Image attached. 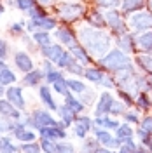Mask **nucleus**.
Listing matches in <instances>:
<instances>
[{
  "label": "nucleus",
  "mask_w": 152,
  "mask_h": 153,
  "mask_svg": "<svg viewBox=\"0 0 152 153\" xmlns=\"http://www.w3.org/2000/svg\"><path fill=\"white\" fill-rule=\"evenodd\" d=\"M81 38L84 42L86 49L95 54L98 57H103L108 51V45H110V37L100 31V30H91V28H86L81 31Z\"/></svg>",
  "instance_id": "f257e3e1"
},
{
  "label": "nucleus",
  "mask_w": 152,
  "mask_h": 153,
  "mask_svg": "<svg viewBox=\"0 0 152 153\" xmlns=\"http://www.w3.org/2000/svg\"><path fill=\"white\" fill-rule=\"evenodd\" d=\"M100 63H102L103 68L110 70V71H119V70H126V68L131 66L129 57L119 49H114L108 54H105L103 57H100Z\"/></svg>",
  "instance_id": "f03ea898"
},
{
  "label": "nucleus",
  "mask_w": 152,
  "mask_h": 153,
  "mask_svg": "<svg viewBox=\"0 0 152 153\" xmlns=\"http://www.w3.org/2000/svg\"><path fill=\"white\" fill-rule=\"evenodd\" d=\"M23 122L26 125H30V127H33V129H37V131H40L42 127H54V125H59V122H58L49 111H46V110H35L32 115L25 117Z\"/></svg>",
  "instance_id": "7ed1b4c3"
},
{
  "label": "nucleus",
  "mask_w": 152,
  "mask_h": 153,
  "mask_svg": "<svg viewBox=\"0 0 152 153\" xmlns=\"http://www.w3.org/2000/svg\"><path fill=\"white\" fill-rule=\"evenodd\" d=\"M114 103H115V99L112 97V94H110V92H103V94L100 96L98 103H96L93 115H95V117H108L110 111H112Z\"/></svg>",
  "instance_id": "20e7f679"
},
{
  "label": "nucleus",
  "mask_w": 152,
  "mask_h": 153,
  "mask_svg": "<svg viewBox=\"0 0 152 153\" xmlns=\"http://www.w3.org/2000/svg\"><path fill=\"white\" fill-rule=\"evenodd\" d=\"M95 137L98 139V143L102 144V146H105V148H121L123 146V141L119 139V137H114L112 134H110V131H107V129H98L96 127L95 129Z\"/></svg>",
  "instance_id": "39448f33"
},
{
  "label": "nucleus",
  "mask_w": 152,
  "mask_h": 153,
  "mask_svg": "<svg viewBox=\"0 0 152 153\" xmlns=\"http://www.w3.org/2000/svg\"><path fill=\"white\" fill-rule=\"evenodd\" d=\"M12 136L18 141H21V143H33L37 139V134L33 132V131H30L28 125L23 122V118L21 120H16V127L12 131Z\"/></svg>",
  "instance_id": "423d86ee"
},
{
  "label": "nucleus",
  "mask_w": 152,
  "mask_h": 153,
  "mask_svg": "<svg viewBox=\"0 0 152 153\" xmlns=\"http://www.w3.org/2000/svg\"><path fill=\"white\" fill-rule=\"evenodd\" d=\"M93 125H95L93 118H89L86 115H79L75 118V122H74V134L79 139H86V136L93 129Z\"/></svg>",
  "instance_id": "0eeeda50"
},
{
  "label": "nucleus",
  "mask_w": 152,
  "mask_h": 153,
  "mask_svg": "<svg viewBox=\"0 0 152 153\" xmlns=\"http://www.w3.org/2000/svg\"><path fill=\"white\" fill-rule=\"evenodd\" d=\"M38 136L53 139V141H63V139H67V127L61 122H59V125H54V127H42L38 131Z\"/></svg>",
  "instance_id": "6e6552de"
},
{
  "label": "nucleus",
  "mask_w": 152,
  "mask_h": 153,
  "mask_svg": "<svg viewBox=\"0 0 152 153\" xmlns=\"http://www.w3.org/2000/svg\"><path fill=\"white\" fill-rule=\"evenodd\" d=\"M5 97H7V99H9L18 110H21V111L25 110L26 101H25V96H23V89H21V87H16V85L7 87V91H5Z\"/></svg>",
  "instance_id": "1a4fd4ad"
},
{
  "label": "nucleus",
  "mask_w": 152,
  "mask_h": 153,
  "mask_svg": "<svg viewBox=\"0 0 152 153\" xmlns=\"http://www.w3.org/2000/svg\"><path fill=\"white\" fill-rule=\"evenodd\" d=\"M0 115L9 117V118H12V120H21V118H23L21 110H18L9 99H0Z\"/></svg>",
  "instance_id": "9d476101"
},
{
  "label": "nucleus",
  "mask_w": 152,
  "mask_h": 153,
  "mask_svg": "<svg viewBox=\"0 0 152 153\" xmlns=\"http://www.w3.org/2000/svg\"><path fill=\"white\" fill-rule=\"evenodd\" d=\"M129 23H131V26H133L135 30L152 28V16L150 14H147V12H138V14L131 16Z\"/></svg>",
  "instance_id": "9b49d317"
},
{
  "label": "nucleus",
  "mask_w": 152,
  "mask_h": 153,
  "mask_svg": "<svg viewBox=\"0 0 152 153\" xmlns=\"http://www.w3.org/2000/svg\"><path fill=\"white\" fill-rule=\"evenodd\" d=\"M14 63H16L18 70L23 71V73H28V71L33 70V61L26 52H16L14 54Z\"/></svg>",
  "instance_id": "f8f14e48"
},
{
  "label": "nucleus",
  "mask_w": 152,
  "mask_h": 153,
  "mask_svg": "<svg viewBox=\"0 0 152 153\" xmlns=\"http://www.w3.org/2000/svg\"><path fill=\"white\" fill-rule=\"evenodd\" d=\"M46 78V73L42 70H32L23 75V85L26 87H38V84Z\"/></svg>",
  "instance_id": "ddd939ff"
},
{
  "label": "nucleus",
  "mask_w": 152,
  "mask_h": 153,
  "mask_svg": "<svg viewBox=\"0 0 152 153\" xmlns=\"http://www.w3.org/2000/svg\"><path fill=\"white\" fill-rule=\"evenodd\" d=\"M54 21L53 19H49V18H35V19H32L30 21V25H28V31H37V30H44V31H47V30H53L54 28Z\"/></svg>",
  "instance_id": "4468645a"
},
{
  "label": "nucleus",
  "mask_w": 152,
  "mask_h": 153,
  "mask_svg": "<svg viewBox=\"0 0 152 153\" xmlns=\"http://www.w3.org/2000/svg\"><path fill=\"white\" fill-rule=\"evenodd\" d=\"M38 96H40L42 103L47 106L49 110L58 111V108H59V106L56 105L54 97H53V94H51V87H49V85H40V87H38Z\"/></svg>",
  "instance_id": "2eb2a0df"
},
{
  "label": "nucleus",
  "mask_w": 152,
  "mask_h": 153,
  "mask_svg": "<svg viewBox=\"0 0 152 153\" xmlns=\"http://www.w3.org/2000/svg\"><path fill=\"white\" fill-rule=\"evenodd\" d=\"M40 52H42V56L46 57L47 61H51V63H58L59 57L63 56L65 51L59 47V45H53V44H51V45H47V47H42Z\"/></svg>",
  "instance_id": "dca6fc26"
},
{
  "label": "nucleus",
  "mask_w": 152,
  "mask_h": 153,
  "mask_svg": "<svg viewBox=\"0 0 152 153\" xmlns=\"http://www.w3.org/2000/svg\"><path fill=\"white\" fill-rule=\"evenodd\" d=\"M81 12H82V7L77 4H63L59 7V14L63 19H75L77 16H81Z\"/></svg>",
  "instance_id": "f3484780"
},
{
  "label": "nucleus",
  "mask_w": 152,
  "mask_h": 153,
  "mask_svg": "<svg viewBox=\"0 0 152 153\" xmlns=\"http://www.w3.org/2000/svg\"><path fill=\"white\" fill-rule=\"evenodd\" d=\"M65 106H67V108L70 110V111H74L75 115H81L82 111H84V108H86L84 103H82L81 99L74 97V96H72V92L65 96Z\"/></svg>",
  "instance_id": "a211bd4d"
},
{
  "label": "nucleus",
  "mask_w": 152,
  "mask_h": 153,
  "mask_svg": "<svg viewBox=\"0 0 152 153\" xmlns=\"http://www.w3.org/2000/svg\"><path fill=\"white\" fill-rule=\"evenodd\" d=\"M58 113H59V122L65 125V127H70V125H74V122H75L77 115L74 113V111H70L67 106H59L58 108Z\"/></svg>",
  "instance_id": "6ab92c4d"
},
{
  "label": "nucleus",
  "mask_w": 152,
  "mask_h": 153,
  "mask_svg": "<svg viewBox=\"0 0 152 153\" xmlns=\"http://www.w3.org/2000/svg\"><path fill=\"white\" fill-rule=\"evenodd\" d=\"M95 125L96 127H102V129H107V131H112V129H117L119 127V122L114 120V118H108V117H95Z\"/></svg>",
  "instance_id": "aec40b11"
},
{
  "label": "nucleus",
  "mask_w": 152,
  "mask_h": 153,
  "mask_svg": "<svg viewBox=\"0 0 152 153\" xmlns=\"http://www.w3.org/2000/svg\"><path fill=\"white\" fill-rule=\"evenodd\" d=\"M103 75H105V73L102 71V70L93 68V66H89V68H86V70H84V76L91 82V84H96V85H100V84H102Z\"/></svg>",
  "instance_id": "412c9836"
},
{
  "label": "nucleus",
  "mask_w": 152,
  "mask_h": 153,
  "mask_svg": "<svg viewBox=\"0 0 152 153\" xmlns=\"http://www.w3.org/2000/svg\"><path fill=\"white\" fill-rule=\"evenodd\" d=\"M115 137H119V139L123 141V144L128 143V141H131V139H133V129H131L128 124L119 125V127L115 129Z\"/></svg>",
  "instance_id": "4be33fe9"
},
{
  "label": "nucleus",
  "mask_w": 152,
  "mask_h": 153,
  "mask_svg": "<svg viewBox=\"0 0 152 153\" xmlns=\"http://www.w3.org/2000/svg\"><path fill=\"white\" fill-rule=\"evenodd\" d=\"M70 52H72V56L75 57L81 65H89V63H91V57L87 56V52H86L84 47L74 45V47H70Z\"/></svg>",
  "instance_id": "5701e85b"
},
{
  "label": "nucleus",
  "mask_w": 152,
  "mask_h": 153,
  "mask_svg": "<svg viewBox=\"0 0 152 153\" xmlns=\"http://www.w3.org/2000/svg\"><path fill=\"white\" fill-rule=\"evenodd\" d=\"M105 21H107L112 28L117 30L119 33H124V25L121 23V18H119V14H117V12H114V10L107 12V14H105Z\"/></svg>",
  "instance_id": "b1692460"
},
{
  "label": "nucleus",
  "mask_w": 152,
  "mask_h": 153,
  "mask_svg": "<svg viewBox=\"0 0 152 153\" xmlns=\"http://www.w3.org/2000/svg\"><path fill=\"white\" fill-rule=\"evenodd\" d=\"M19 152H21V148H18L12 143L11 137L2 136V139H0V153H19Z\"/></svg>",
  "instance_id": "393cba45"
},
{
  "label": "nucleus",
  "mask_w": 152,
  "mask_h": 153,
  "mask_svg": "<svg viewBox=\"0 0 152 153\" xmlns=\"http://www.w3.org/2000/svg\"><path fill=\"white\" fill-rule=\"evenodd\" d=\"M56 37H58V40H59L61 44H65V45H68V47H74V45H77L74 35H72L68 30H58V31H56Z\"/></svg>",
  "instance_id": "a878e982"
},
{
  "label": "nucleus",
  "mask_w": 152,
  "mask_h": 153,
  "mask_svg": "<svg viewBox=\"0 0 152 153\" xmlns=\"http://www.w3.org/2000/svg\"><path fill=\"white\" fill-rule=\"evenodd\" d=\"M68 89L72 92H75V94H82V92L87 91V85L79 78H68Z\"/></svg>",
  "instance_id": "bb28decb"
},
{
  "label": "nucleus",
  "mask_w": 152,
  "mask_h": 153,
  "mask_svg": "<svg viewBox=\"0 0 152 153\" xmlns=\"http://www.w3.org/2000/svg\"><path fill=\"white\" fill-rule=\"evenodd\" d=\"M58 143L59 141H53L47 137H40V148L44 153H58Z\"/></svg>",
  "instance_id": "cd10ccee"
},
{
  "label": "nucleus",
  "mask_w": 152,
  "mask_h": 153,
  "mask_svg": "<svg viewBox=\"0 0 152 153\" xmlns=\"http://www.w3.org/2000/svg\"><path fill=\"white\" fill-rule=\"evenodd\" d=\"M16 127V120H12L9 117H0V134H7V132H12Z\"/></svg>",
  "instance_id": "c85d7f7f"
},
{
  "label": "nucleus",
  "mask_w": 152,
  "mask_h": 153,
  "mask_svg": "<svg viewBox=\"0 0 152 153\" xmlns=\"http://www.w3.org/2000/svg\"><path fill=\"white\" fill-rule=\"evenodd\" d=\"M53 89L56 91L58 94H61V96H67V94L72 92V91L68 89V78H65V76H61L59 80H56V82L53 84Z\"/></svg>",
  "instance_id": "c756f323"
},
{
  "label": "nucleus",
  "mask_w": 152,
  "mask_h": 153,
  "mask_svg": "<svg viewBox=\"0 0 152 153\" xmlns=\"http://www.w3.org/2000/svg\"><path fill=\"white\" fill-rule=\"evenodd\" d=\"M14 82H16L14 71H11L9 68H5V70L0 71V84H2V85H12Z\"/></svg>",
  "instance_id": "7c9ffc66"
},
{
  "label": "nucleus",
  "mask_w": 152,
  "mask_h": 153,
  "mask_svg": "<svg viewBox=\"0 0 152 153\" xmlns=\"http://www.w3.org/2000/svg\"><path fill=\"white\" fill-rule=\"evenodd\" d=\"M33 40L37 42L40 47H47V45H51V37H49L47 31H35V33H33Z\"/></svg>",
  "instance_id": "2f4dec72"
},
{
  "label": "nucleus",
  "mask_w": 152,
  "mask_h": 153,
  "mask_svg": "<svg viewBox=\"0 0 152 153\" xmlns=\"http://www.w3.org/2000/svg\"><path fill=\"white\" fill-rule=\"evenodd\" d=\"M21 153H42L40 143L33 141V143H21Z\"/></svg>",
  "instance_id": "473e14b6"
},
{
  "label": "nucleus",
  "mask_w": 152,
  "mask_h": 153,
  "mask_svg": "<svg viewBox=\"0 0 152 153\" xmlns=\"http://www.w3.org/2000/svg\"><path fill=\"white\" fill-rule=\"evenodd\" d=\"M138 45L143 51H152V33H143L142 37H138Z\"/></svg>",
  "instance_id": "72a5a7b5"
},
{
  "label": "nucleus",
  "mask_w": 152,
  "mask_h": 153,
  "mask_svg": "<svg viewBox=\"0 0 152 153\" xmlns=\"http://www.w3.org/2000/svg\"><path fill=\"white\" fill-rule=\"evenodd\" d=\"M72 61H75V57L72 56V52H63V56L59 57V61H58L56 65L61 68V70H67L68 65H70Z\"/></svg>",
  "instance_id": "f704fd0d"
},
{
  "label": "nucleus",
  "mask_w": 152,
  "mask_h": 153,
  "mask_svg": "<svg viewBox=\"0 0 152 153\" xmlns=\"http://www.w3.org/2000/svg\"><path fill=\"white\" fill-rule=\"evenodd\" d=\"M46 73V82H47V85H53L56 80H59L63 73L61 71H58V70H51V71H44Z\"/></svg>",
  "instance_id": "c9c22d12"
},
{
  "label": "nucleus",
  "mask_w": 152,
  "mask_h": 153,
  "mask_svg": "<svg viewBox=\"0 0 152 153\" xmlns=\"http://www.w3.org/2000/svg\"><path fill=\"white\" fill-rule=\"evenodd\" d=\"M84 65H81V63H79V61H72V63H70V65H68V68H67V71L68 73H74V75H84Z\"/></svg>",
  "instance_id": "e433bc0d"
},
{
  "label": "nucleus",
  "mask_w": 152,
  "mask_h": 153,
  "mask_svg": "<svg viewBox=\"0 0 152 153\" xmlns=\"http://www.w3.org/2000/svg\"><path fill=\"white\" fill-rule=\"evenodd\" d=\"M98 146H100V143H98V139H96V137L84 139V152H82V153H93Z\"/></svg>",
  "instance_id": "4c0bfd02"
},
{
  "label": "nucleus",
  "mask_w": 152,
  "mask_h": 153,
  "mask_svg": "<svg viewBox=\"0 0 152 153\" xmlns=\"http://www.w3.org/2000/svg\"><path fill=\"white\" fill-rule=\"evenodd\" d=\"M58 153H75V146L70 141H59L58 143Z\"/></svg>",
  "instance_id": "58836bf2"
},
{
  "label": "nucleus",
  "mask_w": 152,
  "mask_h": 153,
  "mask_svg": "<svg viewBox=\"0 0 152 153\" xmlns=\"http://www.w3.org/2000/svg\"><path fill=\"white\" fill-rule=\"evenodd\" d=\"M143 4V0H124L123 2V9L124 10H135V9H140Z\"/></svg>",
  "instance_id": "ea45409f"
},
{
  "label": "nucleus",
  "mask_w": 152,
  "mask_h": 153,
  "mask_svg": "<svg viewBox=\"0 0 152 153\" xmlns=\"http://www.w3.org/2000/svg\"><path fill=\"white\" fill-rule=\"evenodd\" d=\"M138 63H140V66H142L145 71L152 73V56H140L138 57Z\"/></svg>",
  "instance_id": "a19ab883"
},
{
  "label": "nucleus",
  "mask_w": 152,
  "mask_h": 153,
  "mask_svg": "<svg viewBox=\"0 0 152 153\" xmlns=\"http://www.w3.org/2000/svg\"><path fill=\"white\" fill-rule=\"evenodd\" d=\"M110 113L112 115H124L126 113V103L115 99V103H114V106H112V111H110Z\"/></svg>",
  "instance_id": "79ce46f5"
},
{
  "label": "nucleus",
  "mask_w": 152,
  "mask_h": 153,
  "mask_svg": "<svg viewBox=\"0 0 152 153\" xmlns=\"http://www.w3.org/2000/svg\"><path fill=\"white\" fill-rule=\"evenodd\" d=\"M93 99H95V92H93V91H89V89H87L86 92L81 94V101L84 103V106L91 105V103H93Z\"/></svg>",
  "instance_id": "37998d69"
},
{
  "label": "nucleus",
  "mask_w": 152,
  "mask_h": 153,
  "mask_svg": "<svg viewBox=\"0 0 152 153\" xmlns=\"http://www.w3.org/2000/svg\"><path fill=\"white\" fill-rule=\"evenodd\" d=\"M136 148H138V146H136V144L133 143V139H131V141H128V143H124L123 146L119 148V152H117V153H133L135 150H136Z\"/></svg>",
  "instance_id": "c03bdc74"
},
{
  "label": "nucleus",
  "mask_w": 152,
  "mask_h": 153,
  "mask_svg": "<svg viewBox=\"0 0 152 153\" xmlns=\"http://www.w3.org/2000/svg\"><path fill=\"white\" fill-rule=\"evenodd\" d=\"M140 129H142V131H145L149 136H152V117H145V118H143Z\"/></svg>",
  "instance_id": "a18cd8bd"
},
{
  "label": "nucleus",
  "mask_w": 152,
  "mask_h": 153,
  "mask_svg": "<svg viewBox=\"0 0 152 153\" xmlns=\"http://www.w3.org/2000/svg\"><path fill=\"white\" fill-rule=\"evenodd\" d=\"M119 45H121V49H123V51H126V52H129V51H131V38L128 37V35H123V37H121V40H119Z\"/></svg>",
  "instance_id": "49530a36"
},
{
  "label": "nucleus",
  "mask_w": 152,
  "mask_h": 153,
  "mask_svg": "<svg viewBox=\"0 0 152 153\" xmlns=\"http://www.w3.org/2000/svg\"><path fill=\"white\" fill-rule=\"evenodd\" d=\"M37 2L35 0H18V7L21 10H30L32 7H35Z\"/></svg>",
  "instance_id": "de8ad7c7"
},
{
  "label": "nucleus",
  "mask_w": 152,
  "mask_h": 153,
  "mask_svg": "<svg viewBox=\"0 0 152 153\" xmlns=\"http://www.w3.org/2000/svg\"><path fill=\"white\" fill-rule=\"evenodd\" d=\"M96 4L102 7H107V9H112V7L119 5V0H96Z\"/></svg>",
  "instance_id": "09e8293b"
},
{
  "label": "nucleus",
  "mask_w": 152,
  "mask_h": 153,
  "mask_svg": "<svg viewBox=\"0 0 152 153\" xmlns=\"http://www.w3.org/2000/svg\"><path fill=\"white\" fill-rule=\"evenodd\" d=\"M124 118H126V122H131V124H136L138 122V115L135 113V111H126L124 113Z\"/></svg>",
  "instance_id": "8fccbe9b"
},
{
  "label": "nucleus",
  "mask_w": 152,
  "mask_h": 153,
  "mask_svg": "<svg viewBox=\"0 0 152 153\" xmlns=\"http://www.w3.org/2000/svg\"><path fill=\"white\" fill-rule=\"evenodd\" d=\"M100 85L110 89V87H114V82H112V78H110L108 75H103V78H102V84H100Z\"/></svg>",
  "instance_id": "3c124183"
},
{
  "label": "nucleus",
  "mask_w": 152,
  "mask_h": 153,
  "mask_svg": "<svg viewBox=\"0 0 152 153\" xmlns=\"http://www.w3.org/2000/svg\"><path fill=\"white\" fill-rule=\"evenodd\" d=\"M5 57H7V44L0 40V59H5Z\"/></svg>",
  "instance_id": "603ef678"
},
{
  "label": "nucleus",
  "mask_w": 152,
  "mask_h": 153,
  "mask_svg": "<svg viewBox=\"0 0 152 153\" xmlns=\"http://www.w3.org/2000/svg\"><path fill=\"white\" fill-rule=\"evenodd\" d=\"M93 153H114V152H112L110 148H105V146H102V144H100V146H98Z\"/></svg>",
  "instance_id": "864d4df0"
},
{
  "label": "nucleus",
  "mask_w": 152,
  "mask_h": 153,
  "mask_svg": "<svg viewBox=\"0 0 152 153\" xmlns=\"http://www.w3.org/2000/svg\"><path fill=\"white\" fill-rule=\"evenodd\" d=\"M93 21H95V23L98 25V26H100V25H103V19L100 18V14H96V12L93 14Z\"/></svg>",
  "instance_id": "5fc2aeb1"
},
{
  "label": "nucleus",
  "mask_w": 152,
  "mask_h": 153,
  "mask_svg": "<svg viewBox=\"0 0 152 153\" xmlns=\"http://www.w3.org/2000/svg\"><path fill=\"white\" fill-rule=\"evenodd\" d=\"M12 31H14V33H21L23 30H21V26H19V25H12Z\"/></svg>",
  "instance_id": "6e6d98bb"
},
{
  "label": "nucleus",
  "mask_w": 152,
  "mask_h": 153,
  "mask_svg": "<svg viewBox=\"0 0 152 153\" xmlns=\"http://www.w3.org/2000/svg\"><path fill=\"white\" fill-rule=\"evenodd\" d=\"M133 153H147V150H143L142 146H138V148H136V150H135Z\"/></svg>",
  "instance_id": "4d7b16f0"
},
{
  "label": "nucleus",
  "mask_w": 152,
  "mask_h": 153,
  "mask_svg": "<svg viewBox=\"0 0 152 153\" xmlns=\"http://www.w3.org/2000/svg\"><path fill=\"white\" fill-rule=\"evenodd\" d=\"M5 91H7V89H5V87H4L2 84H0V97H2V96L5 94Z\"/></svg>",
  "instance_id": "13d9d810"
},
{
  "label": "nucleus",
  "mask_w": 152,
  "mask_h": 153,
  "mask_svg": "<svg viewBox=\"0 0 152 153\" xmlns=\"http://www.w3.org/2000/svg\"><path fill=\"white\" fill-rule=\"evenodd\" d=\"M40 2H42V4H49V2H51V0H40Z\"/></svg>",
  "instance_id": "bf43d9fd"
},
{
  "label": "nucleus",
  "mask_w": 152,
  "mask_h": 153,
  "mask_svg": "<svg viewBox=\"0 0 152 153\" xmlns=\"http://www.w3.org/2000/svg\"><path fill=\"white\" fill-rule=\"evenodd\" d=\"M2 10H4V7H2V5H0V12H2Z\"/></svg>",
  "instance_id": "052dcab7"
}]
</instances>
